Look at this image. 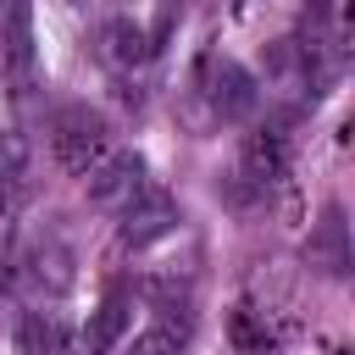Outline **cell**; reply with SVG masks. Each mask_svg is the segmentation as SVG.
Instances as JSON below:
<instances>
[{"mask_svg": "<svg viewBox=\"0 0 355 355\" xmlns=\"http://www.w3.org/2000/svg\"><path fill=\"white\" fill-rule=\"evenodd\" d=\"M50 150L67 172H89L111 150V122L94 105H61L55 122H50Z\"/></svg>", "mask_w": 355, "mask_h": 355, "instance_id": "6da1fadb", "label": "cell"}, {"mask_svg": "<svg viewBox=\"0 0 355 355\" xmlns=\"http://www.w3.org/2000/svg\"><path fill=\"white\" fill-rule=\"evenodd\" d=\"M83 183H89V205L122 211V205L144 189V155H139V150H105V155L83 172Z\"/></svg>", "mask_w": 355, "mask_h": 355, "instance_id": "7a4b0ae2", "label": "cell"}, {"mask_svg": "<svg viewBox=\"0 0 355 355\" xmlns=\"http://www.w3.org/2000/svg\"><path fill=\"white\" fill-rule=\"evenodd\" d=\"M172 227H178V200L144 183V189H139V194L122 205V227H116V239H122L128 250H144V244L166 239Z\"/></svg>", "mask_w": 355, "mask_h": 355, "instance_id": "3957f363", "label": "cell"}, {"mask_svg": "<svg viewBox=\"0 0 355 355\" xmlns=\"http://www.w3.org/2000/svg\"><path fill=\"white\" fill-rule=\"evenodd\" d=\"M205 100H211V111H216L222 122H244V116L255 111L261 89H255V78H250L239 61L211 55V61H205Z\"/></svg>", "mask_w": 355, "mask_h": 355, "instance_id": "277c9868", "label": "cell"}, {"mask_svg": "<svg viewBox=\"0 0 355 355\" xmlns=\"http://www.w3.org/2000/svg\"><path fill=\"white\" fill-rule=\"evenodd\" d=\"M283 166H288V139H283L277 128H261V133H250V139H244V150H239V178H244L250 189L277 183V178H283Z\"/></svg>", "mask_w": 355, "mask_h": 355, "instance_id": "5b68a950", "label": "cell"}, {"mask_svg": "<svg viewBox=\"0 0 355 355\" xmlns=\"http://www.w3.org/2000/svg\"><path fill=\"white\" fill-rule=\"evenodd\" d=\"M100 44H105V61L111 67H144L155 55V33L144 22H133V17H111L105 33H100Z\"/></svg>", "mask_w": 355, "mask_h": 355, "instance_id": "8992f818", "label": "cell"}, {"mask_svg": "<svg viewBox=\"0 0 355 355\" xmlns=\"http://www.w3.org/2000/svg\"><path fill=\"white\" fill-rule=\"evenodd\" d=\"M311 266H322L327 277H344L349 272V227H344V211L333 205L322 222H316V233H311Z\"/></svg>", "mask_w": 355, "mask_h": 355, "instance_id": "52a82bcc", "label": "cell"}, {"mask_svg": "<svg viewBox=\"0 0 355 355\" xmlns=\"http://www.w3.org/2000/svg\"><path fill=\"white\" fill-rule=\"evenodd\" d=\"M17 355H61L67 349V327L50 316V311H28L22 322H17Z\"/></svg>", "mask_w": 355, "mask_h": 355, "instance_id": "ba28073f", "label": "cell"}, {"mask_svg": "<svg viewBox=\"0 0 355 355\" xmlns=\"http://www.w3.org/2000/svg\"><path fill=\"white\" fill-rule=\"evenodd\" d=\"M122 333H128V300H122V294H111V300L89 316V327H83V349H89V355H105Z\"/></svg>", "mask_w": 355, "mask_h": 355, "instance_id": "9c48e42d", "label": "cell"}, {"mask_svg": "<svg viewBox=\"0 0 355 355\" xmlns=\"http://www.w3.org/2000/svg\"><path fill=\"white\" fill-rule=\"evenodd\" d=\"M33 283H44L50 294H61L67 283H72V272H67V250H33V272H28Z\"/></svg>", "mask_w": 355, "mask_h": 355, "instance_id": "30bf717a", "label": "cell"}, {"mask_svg": "<svg viewBox=\"0 0 355 355\" xmlns=\"http://www.w3.org/2000/svg\"><path fill=\"white\" fill-rule=\"evenodd\" d=\"M28 139L22 133H0V183H17L22 172H28Z\"/></svg>", "mask_w": 355, "mask_h": 355, "instance_id": "8fae6325", "label": "cell"}, {"mask_svg": "<svg viewBox=\"0 0 355 355\" xmlns=\"http://www.w3.org/2000/svg\"><path fill=\"white\" fill-rule=\"evenodd\" d=\"M128 355H183V338H172L166 327H150V333H139L133 338V349Z\"/></svg>", "mask_w": 355, "mask_h": 355, "instance_id": "7c38bea8", "label": "cell"}, {"mask_svg": "<svg viewBox=\"0 0 355 355\" xmlns=\"http://www.w3.org/2000/svg\"><path fill=\"white\" fill-rule=\"evenodd\" d=\"M255 355H266V349H255Z\"/></svg>", "mask_w": 355, "mask_h": 355, "instance_id": "4fadbf2b", "label": "cell"}]
</instances>
